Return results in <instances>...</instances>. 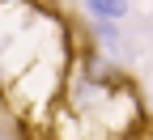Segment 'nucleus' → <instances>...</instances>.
Masks as SVG:
<instances>
[{"label": "nucleus", "instance_id": "1", "mask_svg": "<svg viewBox=\"0 0 153 140\" xmlns=\"http://www.w3.org/2000/svg\"><path fill=\"white\" fill-rule=\"evenodd\" d=\"M85 9L98 17V21H123L132 4H128V0H85Z\"/></svg>", "mask_w": 153, "mask_h": 140}, {"label": "nucleus", "instance_id": "2", "mask_svg": "<svg viewBox=\"0 0 153 140\" xmlns=\"http://www.w3.org/2000/svg\"><path fill=\"white\" fill-rule=\"evenodd\" d=\"M98 38H102L106 47H115V43H119V30H115V21H98Z\"/></svg>", "mask_w": 153, "mask_h": 140}, {"label": "nucleus", "instance_id": "3", "mask_svg": "<svg viewBox=\"0 0 153 140\" xmlns=\"http://www.w3.org/2000/svg\"><path fill=\"white\" fill-rule=\"evenodd\" d=\"M132 140H140V132H136V136H132Z\"/></svg>", "mask_w": 153, "mask_h": 140}]
</instances>
